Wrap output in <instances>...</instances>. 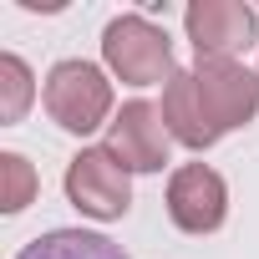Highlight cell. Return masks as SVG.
Segmentation results:
<instances>
[{
    "instance_id": "obj_11",
    "label": "cell",
    "mask_w": 259,
    "mask_h": 259,
    "mask_svg": "<svg viewBox=\"0 0 259 259\" xmlns=\"http://www.w3.org/2000/svg\"><path fill=\"white\" fill-rule=\"evenodd\" d=\"M36 168L21 158V153H0V208L6 213H21L31 198H36Z\"/></svg>"
},
{
    "instance_id": "obj_1",
    "label": "cell",
    "mask_w": 259,
    "mask_h": 259,
    "mask_svg": "<svg viewBox=\"0 0 259 259\" xmlns=\"http://www.w3.org/2000/svg\"><path fill=\"white\" fill-rule=\"evenodd\" d=\"M102 56L107 66L133 81V87H153V81H173V41L168 31H158L148 16H117L102 31Z\"/></svg>"
},
{
    "instance_id": "obj_5",
    "label": "cell",
    "mask_w": 259,
    "mask_h": 259,
    "mask_svg": "<svg viewBox=\"0 0 259 259\" xmlns=\"http://www.w3.org/2000/svg\"><path fill=\"white\" fill-rule=\"evenodd\" d=\"M168 148H173V133L163 122V107L153 102H127L107 122V153L127 173H158L168 163Z\"/></svg>"
},
{
    "instance_id": "obj_8",
    "label": "cell",
    "mask_w": 259,
    "mask_h": 259,
    "mask_svg": "<svg viewBox=\"0 0 259 259\" xmlns=\"http://www.w3.org/2000/svg\"><path fill=\"white\" fill-rule=\"evenodd\" d=\"M163 122H168V133H173V143H183V148H208V143H219V133L208 127V117H203V102H198V87H193V71H178L168 87H163Z\"/></svg>"
},
{
    "instance_id": "obj_6",
    "label": "cell",
    "mask_w": 259,
    "mask_h": 259,
    "mask_svg": "<svg viewBox=\"0 0 259 259\" xmlns=\"http://www.w3.org/2000/svg\"><path fill=\"white\" fill-rule=\"evenodd\" d=\"M183 26H188L198 61H234L244 46H254L259 16L239 0H193L183 11Z\"/></svg>"
},
{
    "instance_id": "obj_7",
    "label": "cell",
    "mask_w": 259,
    "mask_h": 259,
    "mask_svg": "<svg viewBox=\"0 0 259 259\" xmlns=\"http://www.w3.org/2000/svg\"><path fill=\"white\" fill-rule=\"evenodd\" d=\"M168 213H173V224H178L183 234H213V229L224 224V213H229V188H224V178H219L213 168H203V163L178 168L173 183H168Z\"/></svg>"
},
{
    "instance_id": "obj_4",
    "label": "cell",
    "mask_w": 259,
    "mask_h": 259,
    "mask_svg": "<svg viewBox=\"0 0 259 259\" xmlns=\"http://www.w3.org/2000/svg\"><path fill=\"white\" fill-rule=\"evenodd\" d=\"M193 87H198L203 117H208V127L219 138L244 127L259 112V76L249 66H239V61H198L193 66Z\"/></svg>"
},
{
    "instance_id": "obj_9",
    "label": "cell",
    "mask_w": 259,
    "mask_h": 259,
    "mask_svg": "<svg viewBox=\"0 0 259 259\" xmlns=\"http://www.w3.org/2000/svg\"><path fill=\"white\" fill-rule=\"evenodd\" d=\"M16 259H127L112 239L102 234H81V229H51L41 239H31Z\"/></svg>"
},
{
    "instance_id": "obj_10",
    "label": "cell",
    "mask_w": 259,
    "mask_h": 259,
    "mask_svg": "<svg viewBox=\"0 0 259 259\" xmlns=\"http://www.w3.org/2000/svg\"><path fill=\"white\" fill-rule=\"evenodd\" d=\"M31 97H36V87H31L26 61L21 56H0V122H21Z\"/></svg>"
},
{
    "instance_id": "obj_3",
    "label": "cell",
    "mask_w": 259,
    "mask_h": 259,
    "mask_svg": "<svg viewBox=\"0 0 259 259\" xmlns=\"http://www.w3.org/2000/svg\"><path fill=\"white\" fill-rule=\"evenodd\" d=\"M66 198L92 219H122L133 208V178L107 148H81L66 163Z\"/></svg>"
},
{
    "instance_id": "obj_2",
    "label": "cell",
    "mask_w": 259,
    "mask_h": 259,
    "mask_svg": "<svg viewBox=\"0 0 259 259\" xmlns=\"http://www.w3.org/2000/svg\"><path fill=\"white\" fill-rule=\"evenodd\" d=\"M46 112L66 133H97L112 112V81L92 61H56L46 76Z\"/></svg>"
}]
</instances>
